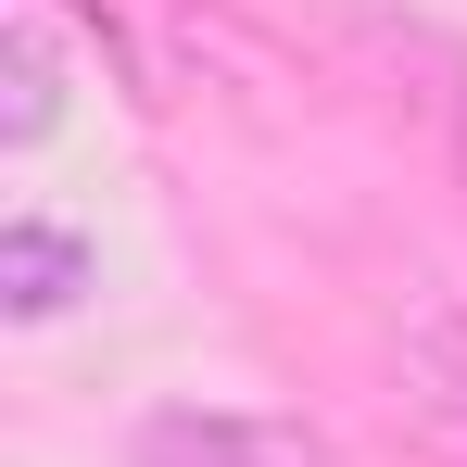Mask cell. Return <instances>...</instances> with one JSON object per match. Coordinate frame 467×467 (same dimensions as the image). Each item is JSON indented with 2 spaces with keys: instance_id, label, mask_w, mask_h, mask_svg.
Wrapping results in <instances>:
<instances>
[{
  "instance_id": "7a4b0ae2",
  "label": "cell",
  "mask_w": 467,
  "mask_h": 467,
  "mask_svg": "<svg viewBox=\"0 0 467 467\" xmlns=\"http://www.w3.org/2000/svg\"><path fill=\"white\" fill-rule=\"evenodd\" d=\"M0 64H13L0 140L26 152V140H51V127H64V38H51V13H13V26H0Z\"/></svg>"
},
{
  "instance_id": "277c9868",
  "label": "cell",
  "mask_w": 467,
  "mask_h": 467,
  "mask_svg": "<svg viewBox=\"0 0 467 467\" xmlns=\"http://www.w3.org/2000/svg\"><path fill=\"white\" fill-rule=\"evenodd\" d=\"M455 164H467V64H455Z\"/></svg>"
},
{
  "instance_id": "3957f363",
  "label": "cell",
  "mask_w": 467,
  "mask_h": 467,
  "mask_svg": "<svg viewBox=\"0 0 467 467\" xmlns=\"http://www.w3.org/2000/svg\"><path fill=\"white\" fill-rule=\"evenodd\" d=\"M0 278H13V316H64V291H77V240L38 228V215H13V228H0Z\"/></svg>"
},
{
  "instance_id": "6da1fadb",
  "label": "cell",
  "mask_w": 467,
  "mask_h": 467,
  "mask_svg": "<svg viewBox=\"0 0 467 467\" xmlns=\"http://www.w3.org/2000/svg\"><path fill=\"white\" fill-rule=\"evenodd\" d=\"M127 467H328V442L278 404H152L127 430Z\"/></svg>"
}]
</instances>
